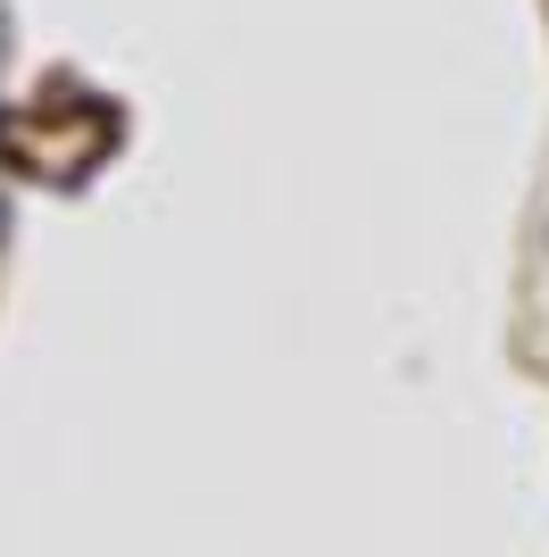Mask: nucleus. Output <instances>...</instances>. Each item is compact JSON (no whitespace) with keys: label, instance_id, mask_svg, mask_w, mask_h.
Returning a JSON list of instances; mask_svg holds the SVG:
<instances>
[]
</instances>
